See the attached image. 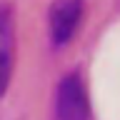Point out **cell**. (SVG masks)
<instances>
[{
	"label": "cell",
	"mask_w": 120,
	"mask_h": 120,
	"mask_svg": "<svg viewBox=\"0 0 120 120\" xmlns=\"http://www.w3.org/2000/svg\"><path fill=\"white\" fill-rule=\"evenodd\" d=\"M55 120H93L88 88L78 70L65 73L55 88Z\"/></svg>",
	"instance_id": "obj_1"
},
{
	"label": "cell",
	"mask_w": 120,
	"mask_h": 120,
	"mask_svg": "<svg viewBox=\"0 0 120 120\" xmlns=\"http://www.w3.org/2000/svg\"><path fill=\"white\" fill-rule=\"evenodd\" d=\"M85 15V0H55L48 15V30L50 43L55 48H63L75 38L78 28Z\"/></svg>",
	"instance_id": "obj_2"
},
{
	"label": "cell",
	"mask_w": 120,
	"mask_h": 120,
	"mask_svg": "<svg viewBox=\"0 0 120 120\" xmlns=\"http://www.w3.org/2000/svg\"><path fill=\"white\" fill-rule=\"evenodd\" d=\"M15 68V18L8 5L0 8V98L8 93Z\"/></svg>",
	"instance_id": "obj_3"
}]
</instances>
